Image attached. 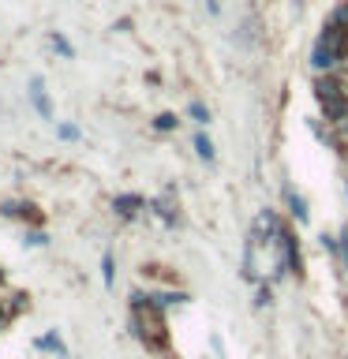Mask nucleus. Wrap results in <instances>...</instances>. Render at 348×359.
Masks as SVG:
<instances>
[{
    "label": "nucleus",
    "mask_w": 348,
    "mask_h": 359,
    "mask_svg": "<svg viewBox=\"0 0 348 359\" xmlns=\"http://www.w3.org/2000/svg\"><path fill=\"white\" fill-rule=\"evenodd\" d=\"M102 277H105V284L113 288V281H116V270H113V251H105V262H102Z\"/></svg>",
    "instance_id": "obj_9"
},
{
    "label": "nucleus",
    "mask_w": 348,
    "mask_h": 359,
    "mask_svg": "<svg viewBox=\"0 0 348 359\" xmlns=\"http://www.w3.org/2000/svg\"><path fill=\"white\" fill-rule=\"evenodd\" d=\"M75 135H79V131H75L71 124H64V127H60V139H75Z\"/></svg>",
    "instance_id": "obj_15"
},
{
    "label": "nucleus",
    "mask_w": 348,
    "mask_h": 359,
    "mask_svg": "<svg viewBox=\"0 0 348 359\" xmlns=\"http://www.w3.org/2000/svg\"><path fill=\"white\" fill-rule=\"evenodd\" d=\"M53 45H57V53H60V57H71V45L64 42V38H53Z\"/></svg>",
    "instance_id": "obj_12"
},
{
    "label": "nucleus",
    "mask_w": 348,
    "mask_h": 359,
    "mask_svg": "<svg viewBox=\"0 0 348 359\" xmlns=\"http://www.w3.org/2000/svg\"><path fill=\"white\" fill-rule=\"evenodd\" d=\"M187 116L195 120V124H210V109L203 105V101H191V105H187Z\"/></svg>",
    "instance_id": "obj_6"
},
{
    "label": "nucleus",
    "mask_w": 348,
    "mask_h": 359,
    "mask_svg": "<svg viewBox=\"0 0 348 359\" xmlns=\"http://www.w3.org/2000/svg\"><path fill=\"white\" fill-rule=\"evenodd\" d=\"M158 127H161V131H172V127H176V116H172V113H161V116H158Z\"/></svg>",
    "instance_id": "obj_11"
},
{
    "label": "nucleus",
    "mask_w": 348,
    "mask_h": 359,
    "mask_svg": "<svg viewBox=\"0 0 348 359\" xmlns=\"http://www.w3.org/2000/svg\"><path fill=\"white\" fill-rule=\"evenodd\" d=\"M315 98H318V105H322V113L329 120H341L348 113V101H345V94H341V86H337V82L318 79L315 82Z\"/></svg>",
    "instance_id": "obj_2"
},
{
    "label": "nucleus",
    "mask_w": 348,
    "mask_h": 359,
    "mask_svg": "<svg viewBox=\"0 0 348 359\" xmlns=\"http://www.w3.org/2000/svg\"><path fill=\"white\" fill-rule=\"evenodd\" d=\"M30 101H34V109L42 113V120H53V101H49V94H45L42 79L30 82Z\"/></svg>",
    "instance_id": "obj_3"
},
{
    "label": "nucleus",
    "mask_w": 348,
    "mask_h": 359,
    "mask_svg": "<svg viewBox=\"0 0 348 359\" xmlns=\"http://www.w3.org/2000/svg\"><path fill=\"white\" fill-rule=\"evenodd\" d=\"M4 214L8 217H30V221H38V210L26 206V202H4Z\"/></svg>",
    "instance_id": "obj_4"
},
{
    "label": "nucleus",
    "mask_w": 348,
    "mask_h": 359,
    "mask_svg": "<svg viewBox=\"0 0 348 359\" xmlns=\"http://www.w3.org/2000/svg\"><path fill=\"white\" fill-rule=\"evenodd\" d=\"M195 154L203 161H214V142H210L206 135H195Z\"/></svg>",
    "instance_id": "obj_7"
},
{
    "label": "nucleus",
    "mask_w": 348,
    "mask_h": 359,
    "mask_svg": "<svg viewBox=\"0 0 348 359\" xmlns=\"http://www.w3.org/2000/svg\"><path fill=\"white\" fill-rule=\"evenodd\" d=\"M26 243H30V247H38V243H45V232H30V236H26Z\"/></svg>",
    "instance_id": "obj_14"
},
{
    "label": "nucleus",
    "mask_w": 348,
    "mask_h": 359,
    "mask_svg": "<svg viewBox=\"0 0 348 359\" xmlns=\"http://www.w3.org/2000/svg\"><path fill=\"white\" fill-rule=\"evenodd\" d=\"M337 247H341V259H345V266H348V236L341 232V239H337Z\"/></svg>",
    "instance_id": "obj_13"
},
{
    "label": "nucleus",
    "mask_w": 348,
    "mask_h": 359,
    "mask_svg": "<svg viewBox=\"0 0 348 359\" xmlns=\"http://www.w3.org/2000/svg\"><path fill=\"white\" fill-rule=\"evenodd\" d=\"M289 202H292V214H296V221H307V206H304V199H300L296 191H289Z\"/></svg>",
    "instance_id": "obj_8"
},
{
    "label": "nucleus",
    "mask_w": 348,
    "mask_h": 359,
    "mask_svg": "<svg viewBox=\"0 0 348 359\" xmlns=\"http://www.w3.org/2000/svg\"><path fill=\"white\" fill-rule=\"evenodd\" d=\"M38 348H45V352H64V348H60V340H57V333L42 337V340H38Z\"/></svg>",
    "instance_id": "obj_10"
},
{
    "label": "nucleus",
    "mask_w": 348,
    "mask_h": 359,
    "mask_svg": "<svg viewBox=\"0 0 348 359\" xmlns=\"http://www.w3.org/2000/svg\"><path fill=\"white\" fill-rule=\"evenodd\" d=\"M345 45H348V30H337V26L329 23L326 30L318 34L315 49H311V71L326 75L329 68H337V64L345 60Z\"/></svg>",
    "instance_id": "obj_1"
},
{
    "label": "nucleus",
    "mask_w": 348,
    "mask_h": 359,
    "mask_svg": "<svg viewBox=\"0 0 348 359\" xmlns=\"http://www.w3.org/2000/svg\"><path fill=\"white\" fill-rule=\"evenodd\" d=\"M139 206H143L139 195H120V199H116V210H120L124 217H135V214H139Z\"/></svg>",
    "instance_id": "obj_5"
}]
</instances>
